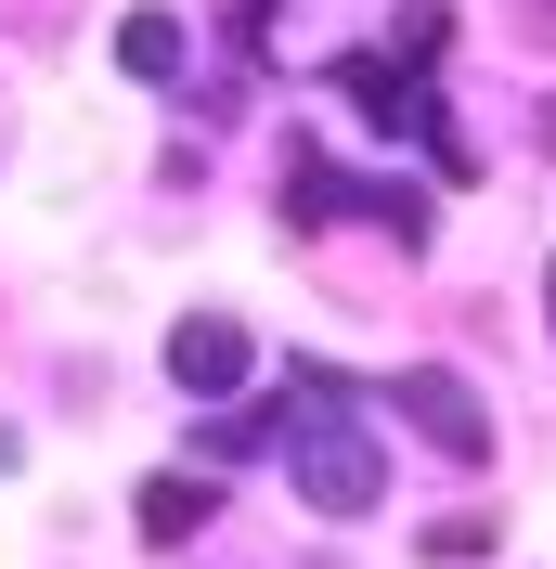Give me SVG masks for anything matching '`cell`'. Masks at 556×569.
Here are the masks:
<instances>
[{
  "label": "cell",
  "mask_w": 556,
  "mask_h": 569,
  "mask_svg": "<svg viewBox=\"0 0 556 569\" xmlns=\"http://www.w3.org/2000/svg\"><path fill=\"white\" fill-rule=\"evenodd\" d=\"M259 440H272V415H208V453H220V466L259 453Z\"/></svg>",
  "instance_id": "obj_9"
},
{
  "label": "cell",
  "mask_w": 556,
  "mask_h": 569,
  "mask_svg": "<svg viewBox=\"0 0 556 569\" xmlns=\"http://www.w3.org/2000/svg\"><path fill=\"white\" fill-rule=\"evenodd\" d=\"M440 39H453V13H440V0H415V13H401V27H388V66H440Z\"/></svg>",
  "instance_id": "obj_7"
},
{
  "label": "cell",
  "mask_w": 556,
  "mask_h": 569,
  "mask_svg": "<svg viewBox=\"0 0 556 569\" xmlns=\"http://www.w3.org/2000/svg\"><path fill=\"white\" fill-rule=\"evenodd\" d=\"M388 401L415 415V440H427V453H440V466H479V453H492V401L466 389L453 362H415V376H401V389H388Z\"/></svg>",
  "instance_id": "obj_2"
},
{
  "label": "cell",
  "mask_w": 556,
  "mask_h": 569,
  "mask_svg": "<svg viewBox=\"0 0 556 569\" xmlns=\"http://www.w3.org/2000/svg\"><path fill=\"white\" fill-rule=\"evenodd\" d=\"M181 52H195L181 13H130V27H117V66H130V78H181Z\"/></svg>",
  "instance_id": "obj_6"
},
{
  "label": "cell",
  "mask_w": 556,
  "mask_h": 569,
  "mask_svg": "<svg viewBox=\"0 0 556 569\" xmlns=\"http://www.w3.org/2000/svg\"><path fill=\"white\" fill-rule=\"evenodd\" d=\"M427 557H440V569H466V557H492V518H427Z\"/></svg>",
  "instance_id": "obj_8"
},
{
  "label": "cell",
  "mask_w": 556,
  "mask_h": 569,
  "mask_svg": "<svg viewBox=\"0 0 556 569\" xmlns=\"http://www.w3.org/2000/svg\"><path fill=\"white\" fill-rule=\"evenodd\" d=\"M530 27H544V39H556V0H544V13H530Z\"/></svg>",
  "instance_id": "obj_10"
},
{
  "label": "cell",
  "mask_w": 556,
  "mask_h": 569,
  "mask_svg": "<svg viewBox=\"0 0 556 569\" xmlns=\"http://www.w3.org/2000/svg\"><path fill=\"white\" fill-rule=\"evenodd\" d=\"M208 518H220L208 479H142V543H195Z\"/></svg>",
  "instance_id": "obj_5"
},
{
  "label": "cell",
  "mask_w": 556,
  "mask_h": 569,
  "mask_svg": "<svg viewBox=\"0 0 556 569\" xmlns=\"http://www.w3.org/2000/svg\"><path fill=\"white\" fill-rule=\"evenodd\" d=\"M285 479H298V505H311V518H376L388 453H376V440H363L349 415H311L298 440H285Z\"/></svg>",
  "instance_id": "obj_1"
},
{
  "label": "cell",
  "mask_w": 556,
  "mask_h": 569,
  "mask_svg": "<svg viewBox=\"0 0 556 569\" xmlns=\"http://www.w3.org/2000/svg\"><path fill=\"white\" fill-rule=\"evenodd\" d=\"M169 376H181L195 401L246 389V323H234V311H181V323H169Z\"/></svg>",
  "instance_id": "obj_3"
},
{
  "label": "cell",
  "mask_w": 556,
  "mask_h": 569,
  "mask_svg": "<svg viewBox=\"0 0 556 569\" xmlns=\"http://www.w3.org/2000/svg\"><path fill=\"white\" fill-rule=\"evenodd\" d=\"M349 208H363V181H349L324 142H298V156H285V233H324V220H349Z\"/></svg>",
  "instance_id": "obj_4"
}]
</instances>
